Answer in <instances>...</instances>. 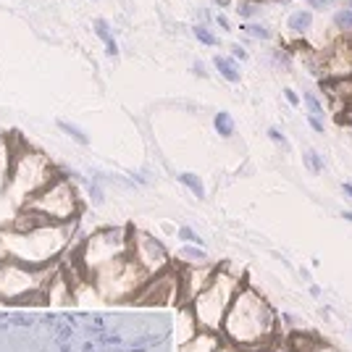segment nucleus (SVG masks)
<instances>
[{"label":"nucleus","mask_w":352,"mask_h":352,"mask_svg":"<svg viewBox=\"0 0 352 352\" xmlns=\"http://www.w3.org/2000/svg\"><path fill=\"white\" fill-rule=\"evenodd\" d=\"M279 337V316L274 305L252 284L245 281L221 323V339L248 352H261Z\"/></svg>","instance_id":"nucleus-1"},{"label":"nucleus","mask_w":352,"mask_h":352,"mask_svg":"<svg viewBox=\"0 0 352 352\" xmlns=\"http://www.w3.org/2000/svg\"><path fill=\"white\" fill-rule=\"evenodd\" d=\"M74 223H37L24 232L6 229L0 234V261L27 265V268H50L69 250Z\"/></svg>","instance_id":"nucleus-2"},{"label":"nucleus","mask_w":352,"mask_h":352,"mask_svg":"<svg viewBox=\"0 0 352 352\" xmlns=\"http://www.w3.org/2000/svg\"><path fill=\"white\" fill-rule=\"evenodd\" d=\"M56 176H58V171L47 155L30 150V147H19V150H14V161H11V171H8V182H6V195L11 197L14 206L24 208Z\"/></svg>","instance_id":"nucleus-3"},{"label":"nucleus","mask_w":352,"mask_h":352,"mask_svg":"<svg viewBox=\"0 0 352 352\" xmlns=\"http://www.w3.org/2000/svg\"><path fill=\"white\" fill-rule=\"evenodd\" d=\"M242 284L245 281L239 279L236 274H232L229 265H221V268L216 265L213 279L208 281L206 289L187 305L192 310V316H195L197 329L221 334V323L226 318V310H229V305H232V300H234V294L239 292Z\"/></svg>","instance_id":"nucleus-4"},{"label":"nucleus","mask_w":352,"mask_h":352,"mask_svg":"<svg viewBox=\"0 0 352 352\" xmlns=\"http://www.w3.org/2000/svg\"><path fill=\"white\" fill-rule=\"evenodd\" d=\"M50 268H27V265L0 261V300L14 305H45L47 294L45 287L53 279Z\"/></svg>","instance_id":"nucleus-5"},{"label":"nucleus","mask_w":352,"mask_h":352,"mask_svg":"<svg viewBox=\"0 0 352 352\" xmlns=\"http://www.w3.org/2000/svg\"><path fill=\"white\" fill-rule=\"evenodd\" d=\"M129 232L132 229H124V226H108V229H100V232L89 234L79 245V252H76L74 263L82 268V274L87 279L95 276L98 271H103L105 265L116 263L118 258L129 255Z\"/></svg>","instance_id":"nucleus-6"},{"label":"nucleus","mask_w":352,"mask_h":352,"mask_svg":"<svg viewBox=\"0 0 352 352\" xmlns=\"http://www.w3.org/2000/svg\"><path fill=\"white\" fill-rule=\"evenodd\" d=\"M24 210H32L50 223H74L82 213V203H79V195L74 190L72 179L58 174L43 192H37L32 197L24 206Z\"/></svg>","instance_id":"nucleus-7"},{"label":"nucleus","mask_w":352,"mask_h":352,"mask_svg":"<svg viewBox=\"0 0 352 352\" xmlns=\"http://www.w3.org/2000/svg\"><path fill=\"white\" fill-rule=\"evenodd\" d=\"M89 281L98 297L105 302H132L147 281V274L126 255V258H118L116 263L105 265L95 276H89Z\"/></svg>","instance_id":"nucleus-8"},{"label":"nucleus","mask_w":352,"mask_h":352,"mask_svg":"<svg viewBox=\"0 0 352 352\" xmlns=\"http://www.w3.org/2000/svg\"><path fill=\"white\" fill-rule=\"evenodd\" d=\"M129 258L145 271L147 279L155 276V274H163L166 268H171L168 250L163 248L161 239H155L147 232H140V229L129 232Z\"/></svg>","instance_id":"nucleus-9"},{"label":"nucleus","mask_w":352,"mask_h":352,"mask_svg":"<svg viewBox=\"0 0 352 352\" xmlns=\"http://www.w3.org/2000/svg\"><path fill=\"white\" fill-rule=\"evenodd\" d=\"M134 305H182V276L179 268H166L142 284L132 300Z\"/></svg>","instance_id":"nucleus-10"},{"label":"nucleus","mask_w":352,"mask_h":352,"mask_svg":"<svg viewBox=\"0 0 352 352\" xmlns=\"http://www.w3.org/2000/svg\"><path fill=\"white\" fill-rule=\"evenodd\" d=\"M216 274V265H187L179 271L182 276V305H190L197 294L208 287V281L213 279Z\"/></svg>","instance_id":"nucleus-11"},{"label":"nucleus","mask_w":352,"mask_h":352,"mask_svg":"<svg viewBox=\"0 0 352 352\" xmlns=\"http://www.w3.org/2000/svg\"><path fill=\"white\" fill-rule=\"evenodd\" d=\"M221 334H216V331H197L195 337H190L184 344H179V352H219L221 347Z\"/></svg>","instance_id":"nucleus-12"},{"label":"nucleus","mask_w":352,"mask_h":352,"mask_svg":"<svg viewBox=\"0 0 352 352\" xmlns=\"http://www.w3.org/2000/svg\"><path fill=\"white\" fill-rule=\"evenodd\" d=\"M287 342H289L292 352H313L321 344V339L316 337V334H310V331H292L287 337Z\"/></svg>","instance_id":"nucleus-13"},{"label":"nucleus","mask_w":352,"mask_h":352,"mask_svg":"<svg viewBox=\"0 0 352 352\" xmlns=\"http://www.w3.org/2000/svg\"><path fill=\"white\" fill-rule=\"evenodd\" d=\"M11 161H14V147H11V142L0 134V192H6V182H8V171H11Z\"/></svg>","instance_id":"nucleus-14"},{"label":"nucleus","mask_w":352,"mask_h":352,"mask_svg":"<svg viewBox=\"0 0 352 352\" xmlns=\"http://www.w3.org/2000/svg\"><path fill=\"white\" fill-rule=\"evenodd\" d=\"M310 27H313V11H308V8H300L287 19V30L292 34H305Z\"/></svg>","instance_id":"nucleus-15"},{"label":"nucleus","mask_w":352,"mask_h":352,"mask_svg":"<svg viewBox=\"0 0 352 352\" xmlns=\"http://www.w3.org/2000/svg\"><path fill=\"white\" fill-rule=\"evenodd\" d=\"M213 66H216V72L226 79V82H232V85H236L239 79H242V74H239V66H236L234 58H229V56H216L213 58Z\"/></svg>","instance_id":"nucleus-16"},{"label":"nucleus","mask_w":352,"mask_h":352,"mask_svg":"<svg viewBox=\"0 0 352 352\" xmlns=\"http://www.w3.org/2000/svg\"><path fill=\"white\" fill-rule=\"evenodd\" d=\"M179 258L184 261L187 265H208V252L200 245H184V248L179 250Z\"/></svg>","instance_id":"nucleus-17"},{"label":"nucleus","mask_w":352,"mask_h":352,"mask_svg":"<svg viewBox=\"0 0 352 352\" xmlns=\"http://www.w3.org/2000/svg\"><path fill=\"white\" fill-rule=\"evenodd\" d=\"M179 182H182V184H184V187H187L197 200H203V197H206V184H203V179H200L197 174H190V171H187V174L179 176Z\"/></svg>","instance_id":"nucleus-18"},{"label":"nucleus","mask_w":352,"mask_h":352,"mask_svg":"<svg viewBox=\"0 0 352 352\" xmlns=\"http://www.w3.org/2000/svg\"><path fill=\"white\" fill-rule=\"evenodd\" d=\"M213 126H216V132H219L223 140H229V137L234 134V118L229 116L226 111H219L216 118H213Z\"/></svg>","instance_id":"nucleus-19"},{"label":"nucleus","mask_w":352,"mask_h":352,"mask_svg":"<svg viewBox=\"0 0 352 352\" xmlns=\"http://www.w3.org/2000/svg\"><path fill=\"white\" fill-rule=\"evenodd\" d=\"M242 32L250 34V37H255V40H271V30L265 24H261V21H245Z\"/></svg>","instance_id":"nucleus-20"},{"label":"nucleus","mask_w":352,"mask_h":352,"mask_svg":"<svg viewBox=\"0 0 352 352\" xmlns=\"http://www.w3.org/2000/svg\"><path fill=\"white\" fill-rule=\"evenodd\" d=\"M334 27L344 34H352V11L350 8H339L334 14Z\"/></svg>","instance_id":"nucleus-21"},{"label":"nucleus","mask_w":352,"mask_h":352,"mask_svg":"<svg viewBox=\"0 0 352 352\" xmlns=\"http://www.w3.org/2000/svg\"><path fill=\"white\" fill-rule=\"evenodd\" d=\"M302 103L308 105V116H316V118L323 116V103L318 100L316 92H302Z\"/></svg>","instance_id":"nucleus-22"},{"label":"nucleus","mask_w":352,"mask_h":352,"mask_svg":"<svg viewBox=\"0 0 352 352\" xmlns=\"http://www.w3.org/2000/svg\"><path fill=\"white\" fill-rule=\"evenodd\" d=\"M192 34H195V37H197V40H200L203 45H208V47H216V45H219V37H216L213 32L208 30L206 24H195Z\"/></svg>","instance_id":"nucleus-23"},{"label":"nucleus","mask_w":352,"mask_h":352,"mask_svg":"<svg viewBox=\"0 0 352 352\" xmlns=\"http://www.w3.org/2000/svg\"><path fill=\"white\" fill-rule=\"evenodd\" d=\"M58 126H60V132H66V134H69V137H72V140H76L79 145H87V142H89V140H87V134L82 132L79 126H72L69 121H58Z\"/></svg>","instance_id":"nucleus-24"},{"label":"nucleus","mask_w":352,"mask_h":352,"mask_svg":"<svg viewBox=\"0 0 352 352\" xmlns=\"http://www.w3.org/2000/svg\"><path fill=\"white\" fill-rule=\"evenodd\" d=\"M236 14L242 16L245 21H252V19L258 16V6H255L252 0H239V3H236Z\"/></svg>","instance_id":"nucleus-25"},{"label":"nucleus","mask_w":352,"mask_h":352,"mask_svg":"<svg viewBox=\"0 0 352 352\" xmlns=\"http://www.w3.org/2000/svg\"><path fill=\"white\" fill-rule=\"evenodd\" d=\"M305 163H308V168L313 174H321L323 171V158L316 150H308V153H305Z\"/></svg>","instance_id":"nucleus-26"},{"label":"nucleus","mask_w":352,"mask_h":352,"mask_svg":"<svg viewBox=\"0 0 352 352\" xmlns=\"http://www.w3.org/2000/svg\"><path fill=\"white\" fill-rule=\"evenodd\" d=\"M95 34H98L105 45L113 40V34H111V24H108L105 19H98V21H95Z\"/></svg>","instance_id":"nucleus-27"},{"label":"nucleus","mask_w":352,"mask_h":352,"mask_svg":"<svg viewBox=\"0 0 352 352\" xmlns=\"http://www.w3.org/2000/svg\"><path fill=\"white\" fill-rule=\"evenodd\" d=\"M179 239H184L187 245H203L200 234H197L195 229H190V226H182V229H179Z\"/></svg>","instance_id":"nucleus-28"},{"label":"nucleus","mask_w":352,"mask_h":352,"mask_svg":"<svg viewBox=\"0 0 352 352\" xmlns=\"http://www.w3.org/2000/svg\"><path fill=\"white\" fill-rule=\"evenodd\" d=\"M261 352H292V347H289V342H287V337H279V339H274L265 350Z\"/></svg>","instance_id":"nucleus-29"},{"label":"nucleus","mask_w":352,"mask_h":352,"mask_svg":"<svg viewBox=\"0 0 352 352\" xmlns=\"http://www.w3.org/2000/svg\"><path fill=\"white\" fill-rule=\"evenodd\" d=\"M308 6L313 8V11H329V8H334L337 6V0H308Z\"/></svg>","instance_id":"nucleus-30"},{"label":"nucleus","mask_w":352,"mask_h":352,"mask_svg":"<svg viewBox=\"0 0 352 352\" xmlns=\"http://www.w3.org/2000/svg\"><path fill=\"white\" fill-rule=\"evenodd\" d=\"M268 137H271V140H274L276 145L284 147V150H289V142H287V137H284V134H281L279 129H276V126H271V129H268Z\"/></svg>","instance_id":"nucleus-31"},{"label":"nucleus","mask_w":352,"mask_h":352,"mask_svg":"<svg viewBox=\"0 0 352 352\" xmlns=\"http://www.w3.org/2000/svg\"><path fill=\"white\" fill-rule=\"evenodd\" d=\"M89 200H92V206H103V190L98 184L89 187Z\"/></svg>","instance_id":"nucleus-32"},{"label":"nucleus","mask_w":352,"mask_h":352,"mask_svg":"<svg viewBox=\"0 0 352 352\" xmlns=\"http://www.w3.org/2000/svg\"><path fill=\"white\" fill-rule=\"evenodd\" d=\"M232 58H234V60H248V50H245L239 43L232 45Z\"/></svg>","instance_id":"nucleus-33"},{"label":"nucleus","mask_w":352,"mask_h":352,"mask_svg":"<svg viewBox=\"0 0 352 352\" xmlns=\"http://www.w3.org/2000/svg\"><path fill=\"white\" fill-rule=\"evenodd\" d=\"M308 124H310V129H313L316 134H323V121H321V118L308 116Z\"/></svg>","instance_id":"nucleus-34"},{"label":"nucleus","mask_w":352,"mask_h":352,"mask_svg":"<svg viewBox=\"0 0 352 352\" xmlns=\"http://www.w3.org/2000/svg\"><path fill=\"white\" fill-rule=\"evenodd\" d=\"M216 24H219L221 30H226V32H232V24H229V19L223 14H216Z\"/></svg>","instance_id":"nucleus-35"},{"label":"nucleus","mask_w":352,"mask_h":352,"mask_svg":"<svg viewBox=\"0 0 352 352\" xmlns=\"http://www.w3.org/2000/svg\"><path fill=\"white\" fill-rule=\"evenodd\" d=\"M284 98H287V103L289 105H300V98H297L294 89H284Z\"/></svg>","instance_id":"nucleus-36"},{"label":"nucleus","mask_w":352,"mask_h":352,"mask_svg":"<svg viewBox=\"0 0 352 352\" xmlns=\"http://www.w3.org/2000/svg\"><path fill=\"white\" fill-rule=\"evenodd\" d=\"M219 352H248V350H242V347H234V344H229V342H221Z\"/></svg>","instance_id":"nucleus-37"},{"label":"nucleus","mask_w":352,"mask_h":352,"mask_svg":"<svg viewBox=\"0 0 352 352\" xmlns=\"http://www.w3.org/2000/svg\"><path fill=\"white\" fill-rule=\"evenodd\" d=\"M105 53H108L111 58H116V56H118V45H116V40H111V43L105 45Z\"/></svg>","instance_id":"nucleus-38"},{"label":"nucleus","mask_w":352,"mask_h":352,"mask_svg":"<svg viewBox=\"0 0 352 352\" xmlns=\"http://www.w3.org/2000/svg\"><path fill=\"white\" fill-rule=\"evenodd\" d=\"M313 352H339V350L334 347V344H329V342H321V344H318Z\"/></svg>","instance_id":"nucleus-39"},{"label":"nucleus","mask_w":352,"mask_h":352,"mask_svg":"<svg viewBox=\"0 0 352 352\" xmlns=\"http://www.w3.org/2000/svg\"><path fill=\"white\" fill-rule=\"evenodd\" d=\"M342 192H344V195L352 200V184H350V182H344V184H342Z\"/></svg>","instance_id":"nucleus-40"},{"label":"nucleus","mask_w":352,"mask_h":352,"mask_svg":"<svg viewBox=\"0 0 352 352\" xmlns=\"http://www.w3.org/2000/svg\"><path fill=\"white\" fill-rule=\"evenodd\" d=\"M195 74H200V76H208V72H206V66H203V63H195Z\"/></svg>","instance_id":"nucleus-41"},{"label":"nucleus","mask_w":352,"mask_h":352,"mask_svg":"<svg viewBox=\"0 0 352 352\" xmlns=\"http://www.w3.org/2000/svg\"><path fill=\"white\" fill-rule=\"evenodd\" d=\"M216 6H219V8H229V6H232V0H216Z\"/></svg>","instance_id":"nucleus-42"},{"label":"nucleus","mask_w":352,"mask_h":352,"mask_svg":"<svg viewBox=\"0 0 352 352\" xmlns=\"http://www.w3.org/2000/svg\"><path fill=\"white\" fill-rule=\"evenodd\" d=\"M310 294H313V297H321V287L313 284V287H310Z\"/></svg>","instance_id":"nucleus-43"},{"label":"nucleus","mask_w":352,"mask_h":352,"mask_svg":"<svg viewBox=\"0 0 352 352\" xmlns=\"http://www.w3.org/2000/svg\"><path fill=\"white\" fill-rule=\"evenodd\" d=\"M342 219L350 221V223H352V210H344V213H342Z\"/></svg>","instance_id":"nucleus-44"},{"label":"nucleus","mask_w":352,"mask_h":352,"mask_svg":"<svg viewBox=\"0 0 352 352\" xmlns=\"http://www.w3.org/2000/svg\"><path fill=\"white\" fill-rule=\"evenodd\" d=\"M344 8H350V11H352V0H347V3H344Z\"/></svg>","instance_id":"nucleus-45"}]
</instances>
